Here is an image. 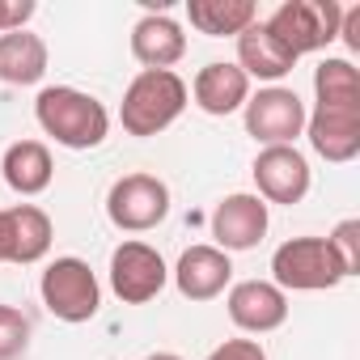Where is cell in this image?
Masks as SVG:
<instances>
[{
    "label": "cell",
    "instance_id": "6da1fadb",
    "mask_svg": "<svg viewBox=\"0 0 360 360\" xmlns=\"http://www.w3.org/2000/svg\"><path fill=\"white\" fill-rule=\"evenodd\" d=\"M34 119H39V127H43L56 144L77 148V153L98 148V144L106 140V131H110L106 106H102L94 94L77 89V85H47V89L34 98Z\"/></svg>",
    "mask_w": 360,
    "mask_h": 360
},
{
    "label": "cell",
    "instance_id": "7a4b0ae2",
    "mask_svg": "<svg viewBox=\"0 0 360 360\" xmlns=\"http://www.w3.org/2000/svg\"><path fill=\"white\" fill-rule=\"evenodd\" d=\"M191 94H187V81L178 72H153V68H140L131 77V85L123 89V102H119V123L127 136H157L165 131L178 115L187 110Z\"/></svg>",
    "mask_w": 360,
    "mask_h": 360
},
{
    "label": "cell",
    "instance_id": "3957f363",
    "mask_svg": "<svg viewBox=\"0 0 360 360\" xmlns=\"http://www.w3.org/2000/svg\"><path fill=\"white\" fill-rule=\"evenodd\" d=\"M339 18H343L339 0H284L271 18H263V26L292 60H301L339 39Z\"/></svg>",
    "mask_w": 360,
    "mask_h": 360
},
{
    "label": "cell",
    "instance_id": "277c9868",
    "mask_svg": "<svg viewBox=\"0 0 360 360\" xmlns=\"http://www.w3.org/2000/svg\"><path fill=\"white\" fill-rule=\"evenodd\" d=\"M343 280L347 276L326 238H288L271 255V284L280 292H326Z\"/></svg>",
    "mask_w": 360,
    "mask_h": 360
},
{
    "label": "cell",
    "instance_id": "5b68a950",
    "mask_svg": "<svg viewBox=\"0 0 360 360\" xmlns=\"http://www.w3.org/2000/svg\"><path fill=\"white\" fill-rule=\"evenodd\" d=\"M39 292H43V305L60 318V322H89L98 309H102V284L94 276V267L77 255H64V259H51L43 280H39Z\"/></svg>",
    "mask_w": 360,
    "mask_h": 360
},
{
    "label": "cell",
    "instance_id": "8992f818",
    "mask_svg": "<svg viewBox=\"0 0 360 360\" xmlns=\"http://www.w3.org/2000/svg\"><path fill=\"white\" fill-rule=\"evenodd\" d=\"M106 217L123 233H148L169 217V187L157 174H123L106 191Z\"/></svg>",
    "mask_w": 360,
    "mask_h": 360
},
{
    "label": "cell",
    "instance_id": "52a82bcc",
    "mask_svg": "<svg viewBox=\"0 0 360 360\" xmlns=\"http://www.w3.org/2000/svg\"><path fill=\"white\" fill-rule=\"evenodd\" d=\"M169 280V267L161 259V250H153L148 242H119L110 250V292L123 305H144L153 301Z\"/></svg>",
    "mask_w": 360,
    "mask_h": 360
},
{
    "label": "cell",
    "instance_id": "ba28073f",
    "mask_svg": "<svg viewBox=\"0 0 360 360\" xmlns=\"http://www.w3.org/2000/svg\"><path fill=\"white\" fill-rule=\"evenodd\" d=\"M242 115H246V131L263 148L292 144L305 131V102L297 98V89H284V85H267L259 94H250Z\"/></svg>",
    "mask_w": 360,
    "mask_h": 360
},
{
    "label": "cell",
    "instance_id": "9c48e42d",
    "mask_svg": "<svg viewBox=\"0 0 360 360\" xmlns=\"http://www.w3.org/2000/svg\"><path fill=\"white\" fill-rule=\"evenodd\" d=\"M255 187H259V200L263 204H301L309 195V161L305 153H297V144H271V148H259L255 165Z\"/></svg>",
    "mask_w": 360,
    "mask_h": 360
},
{
    "label": "cell",
    "instance_id": "30bf717a",
    "mask_svg": "<svg viewBox=\"0 0 360 360\" xmlns=\"http://www.w3.org/2000/svg\"><path fill=\"white\" fill-rule=\"evenodd\" d=\"M56 238L51 217L39 204H18V208H0V263H39L47 259Z\"/></svg>",
    "mask_w": 360,
    "mask_h": 360
},
{
    "label": "cell",
    "instance_id": "8fae6325",
    "mask_svg": "<svg viewBox=\"0 0 360 360\" xmlns=\"http://www.w3.org/2000/svg\"><path fill=\"white\" fill-rule=\"evenodd\" d=\"M169 276H174V288L187 301H217L233 284V259L221 246L200 242V246H187L183 255H178Z\"/></svg>",
    "mask_w": 360,
    "mask_h": 360
},
{
    "label": "cell",
    "instance_id": "7c38bea8",
    "mask_svg": "<svg viewBox=\"0 0 360 360\" xmlns=\"http://www.w3.org/2000/svg\"><path fill=\"white\" fill-rule=\"evenodd\" d=\"M225 309L238 330L267 335L288 322V292H280L271 280H238V284H229Z\"/></svg>",
    "mask_w": 360,
    "mask_h": 360
},
{
    "label": "cell",
    "instance_id": "4fadbf2b",
    "mask_svg": "<svg viewBox=\"0 0 360 360\" xmlns=\"http://www.w3.org/2000/svg\"><path fill=\"white\" fill-rule=\"evenodd\" d=\"M267 225H271V212L259 195L250 191H238V195H225L212 212V246H221L225 255L229 250H255L263 238H267Z\"/></svg>",
    "mask_w": 360,
    "mask_h": 360
},
{
    "label": "cell",
    "instance_id": "5bb4252c",
    "mask_svg": "<svg viewBox=\"0 0 360 360\" xmlns=\"http://www.w3.org/2000/svg\"><path fill=\"white\" fill-rule=\"evenodd\" d=\"M305 136L318 157L343 165L360 153V102L356 106H314L305 110Z\"/></svg>",
    "mask_w": 360,
    "mask_h": 360
},
{
    "label": "cell",
    "instance_id": "9a60e30c",
    "mask_svg": "<svg viewBox=\"0 0 360 360\" xmlns=\"http://www.w3.org/2000/svg\"><path fill=\"white\" fill-rule=\"evenodd\" d=\"M187 94L195 98V106H200L204 115L225 119V115H233V110L246 106V98H250V77H246L238 64L212 60V64H204V68L195 72V81H191Z\"/></svg>",
    "mask_w": 360,
    "mask_h": 360
},
{
    "label": "cell",
    "instance_id": "2e32d148",
    "mask_svg": "<svg viewBox=\"0 0 360 360\" xmlns=\"http://www.w3.org/2000/svg\"><path fill=\"white\" fill-rule=\"evenodd\" d=\"M131 56L153 72H174V64L187 56V34L169 13H144L131 26Z\"/></svg>",
    "mask_w": 360,
    "mask_h": 360
},
{
    "label": "cell",
    "instance_id": "e0dca14e",
    "mask_svg": "<svg viewBox=\"0 0 360 360\" xmlns=\"http://www.w3.org/2000/svg\"><path fill=\"white\" fill-rule=\"evenodd\" d=\"M0 169H5V183L9 191L18 195H43L56 178V161H51V148L43 140H13L0 157Z\"/></svg>",
    "mask_w": 360,
    "mask_h": 360
},
{
    "label": "cell",
    "instance_id": "ac0fdd59",
    "mask_svg": "<svg viewBox=\"0 0 360 360\" xmlns=\"http://www.w3.org/2000/svg\"><path fill=\"white\" fill-rule=\"evenodd\" d=\"M238 68H242L250 81L276 85V81H284V77L297 68V60L267 34L263 22H250V26L238 34Z\"/></svg>",
    "mask_w": 360,
    "mask_h": 360
},
{
    "label": "cell",
    "instance_id": "d6986e66",
    "mask_svg": "<svg viewBox=\"0 0 360 360\" xmlns=\"http://www.w3.org/2000/svg\"><path fill=\"white\" fill-rule=\"evenodd\" d=\"M47 77V43L30 30L0 34V81L5 85H39Z\"/></svg>",
    "mask_w": 360,
    "mask_h": 360
},
{
    "label": "cell",
    "instance_id": "ffe728a7",
    "mask_svg": "<svg viewBox=\"0 0 360 360\" xmlns=\"http://www.w3.org/2000/svg\"><path fill=\"white\" fill-rule=\"evenodd\" d=\"M187 22L208 39H238L250 22H259V9L255 0H187Z\"/></svg>",
    "mask_w": 360,
    "mask_h": 360
},
{
    "label": "cell",
    "instance_id": "44dd1931",
    "mask_svg": "<svg viewBox=\"0 0 360 360\" xmlns=\"http://www.w3.org/2000/svg\"><path fill=\"white\" fill-rule=\"evenodd\" d=\"M314 98L322 106H356L360 102V72L343 56H326L314 68Z\"/></svg>",
    "mask_w": 360,
    "mask_h": 360
},
{
    "label": "cell",
    "instance_id": "7402d4cb",
    "mask_svg": "<svg viewBox=\"0 0 360 360\" xmlns=\"http://www.w3.org/2000/svg\"><path fill=\"white\" fill-rule=\"evenodd\" d=\"M30 343V318L18 305H0V360H18Z\"/></svg>",
    "mask_w": 360,
    "mask_h": 360
},
{
    "label": "cell",
    "instance_id": "603a6c76",
    "mask_svg": "<svg viewBox=\"0 0 360 360\" xmlns=\"http://www.w3.org/2000/svg\"><path fill=\"white\" fill-rule=\"evenodd\" d=\"M326 242H330V250H335L343 276H356V271H360V221H356V217L339 221V225L326 233Z\"/></svg>",
    "mask_w": 360,
    "mask_h": 360
},
{
    "label": "cell",
    "instance_id": "cb8c5ba5",
    "mask_svg": "<svg viewBox=\"0 0 360 360\" xmlns=\"http://www.w3.org/2000/svg\"><path fill=\"white\" fill-rule=\"evenodd\" d=\"M208 360H267L259 339H225L221 347L208 352Z\"/></svg>",
    "mask_w": 360,
    "mask_h": 360
},
{
    "label": "cell",
    "instance_id": "d4e9b609",
    "mask_svg": "<svg viewBox=\"0 0 360 360\" xmlns=\"http://www.w3.org/2000/svg\"><path fill=\"white\" fill-rule=\"evenodd\" d=\"M30 18H34V0H0V34L26 30Z\"/></svg>",
    "mask_w": 360,
    "mask_h": 360
},
{
    "label": "cell",
    "instance_id": "484cf974",
    "mask_svg": "<svg viewBox=\"0 0 360 360\" xmlns=\"http://www.w3.org/2000/svg\"><path fill=\"white\" fill-rule=\"evenodd\" d=\"M144 360H183L178 352H153V356H144Z\"/></svg>",
    "mask_w": 360,
    "mask_h": 360
}]
</instances>
